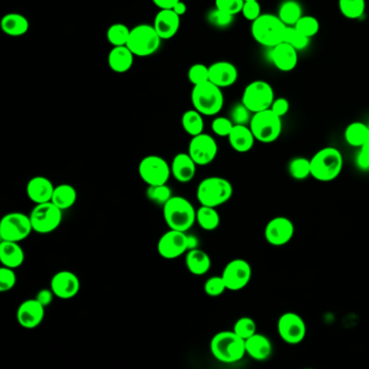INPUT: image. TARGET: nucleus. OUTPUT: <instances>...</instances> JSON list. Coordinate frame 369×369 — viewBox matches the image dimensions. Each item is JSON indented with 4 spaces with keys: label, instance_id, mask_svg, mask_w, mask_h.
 <instances>
[{
    "label": "nucleus",
    "instance_id": "obj_40",
    "mask_svg": "<svg viewBox=\"0 0 369 369\" xmlns=\"http://www.w3.org/2000/svg\"><path fill=\"white\" fill-rule=\"evenodd\" d=\"M146 196L153 203L164 206L174 195L170 186L167 184H160V186H149Z\"/></svg>",
    "mask_w": 369,
    "mask_h": 369
},
{
    "label": "nucleus",
    "instance_id": "obj_52",
    "mask_svg": "<svg viewBox=\"0 0 369 369\" xmlns=\"http://www.w3.org/2000/svg\"><path fill=\"white\" fill-rule=\"evenodd\" d=\"M54 292L52 289H41L39 290L38 294H37L36 299L40 302L45 308L50 306L51 302L54 301Z\"/></svg>",
    "mask_w": 369,
    "mask_h": 369
},
{
    "label": "nucleus",
    "instance_id": "obj_48",
    "mask_svg": "<svg viewBox=\"0 0 369 369\" xmlns=\"http://www.w3.org/2000/svg\"><path fill=\"white\" fill-rule=\"evenodd\" d=\"M233 127H234V123L227 117H217V119H213V123H211V129H213L215 135L223 137V138L229 137Z\"/></svg>",
    "mask_w": 369,
    "mask_h": 369
},
{
    "label": "nucleus",
    "instance_id": "obj_35",
    "mask_svg": "<svg viewBox=\"0 0 369 369\" xmlns=\"http://www.w3.org/2000/svg\"><path fill=\"white\" fill-rule=\"evenodd\" d=\"M182 127L184 131L191 137L203 133L204 119L203 114H200L197 110H188L182 115Z\"/></svg>",
    "mask_w": 369,
    "mask_h": 369
},
{
    "label": "nucleus",
    "instance_id": "obj_38",
    "mask_svg": "<svg viewBox=\"0 0 369 369\" xmlns=\"http://www.w3.org/2000/svg\"><path fill=\"white\" fill-rule=\"evenodd\" d=\"M288 172L296 180H304L311 176V162L304 157H296L290 160Z\"/></svg>",
    "mask_w": 369,
    "mask_h": 369
},
{
    "label": "nucleus",
    "instance_id": "obj_31",
    "mask_svg": "<svg viewBox=\"0 0 369 369\" xmlns=\"http://www.w3.org/2000/svg\"><path fill=\"white\" fill-rule=\"evenodd\" d=\"M77 200V191L70 184L63 183L54 188V195L51 202L60 209L68 210L75 205Z\"/></svg>",
    "mask_w": 369,
    "mask_h": 369
},
{
    "label": "nucleus",
    "instance_id": "obj_34",
    "mask_svg": "<svg viewBox=\"0 0 369 369\" xmlns=\"http://www.w3.org/2000/svg\"><path fill=\"white\" fill-rule=\"evenodd\" d=\"M369 135V127L361 121H355L347 126L345 131V139L347 144L353 147H361Z\"/></svg>",
    "mask_w": 369,
    "mask_h": 369
},
{
    "label": "nucleus",
    "instance_id": "obj_21",
    "mask_svg": "<svg viewBox=\"0 0 369 369\" xmlns=\"http://www.w3.org/2000/svg\"><path fill=\"white\" fill-rule=\"evenodd\" d=\"M54 184L46 176H36L31 178L27 184V197L34 204L51 202L54 192Z\"/></svg>",
    "mask_w": 369,
    "mask_h": 369
},
{
    "label": "nucleus",
    "instance_id": "obj_56",
    "mask_svg": "<svg viewBox=\"0 0 369 369\" xmlns=\"http://www.w3.org/2000/svg\"><path fill=\"white\" fill-rule=\"evenodd\" d=\"M360 153L359 154L363 155V156L366 157L369 160V135L367 137L366 141H365L364 144L360 147Z\"/></svg>",
    "mask_w": 369,
    "mask_h": 369
},
{
    "label": "nucleus",
    "instance_id": "obj_16",
    "mask_svg": "<svg viewBox=\"0 0 369 369\" xmlns=\"http://www.w3.org/2000/svg\"><path fill=\"white\" fill-rule=\"evenodd\" d=\"M188 154L197 166H207L216 160L218 155V144L215 139L207 133L192 137L188 144Z\"/></svg>",
    "mask_w": 369,
    "mask_h": 369
},
{
    "label": "nucleus",
    "instance_id": "obj_2",
    "mask_svg": "<svg viewBox=\"0 0 369 369\" xmlns=\"http://www.w3.org/2000/svg\"><path fill=\"white\" fill-rule=\"evenodd\" d=\"M311 176L321 182H331L340 176L343 170V156L338 149L324 147L311 160Z\"/></svg>",
    "mask_w": 369,
    "mask_h": 369
},
{
    "label": "nucleus",
    "instance_id": "obj_25",
    "mask_svg": "<svg viewBox=\"0 0 369 369\" xmlns=\"http://www.w3.org/2000/svg\"><path fill=\"white\" fill-rule=\"evenodd\" d=\"M227 138L232 149L239 153L249 152L256 141L250 127L247 125H234Z\"/></svg>",
    "mask_w": 369,
    "mask_h": 369
},
{
    "label": "nucleus",
    "instance_id": "obj_24",
    "mask_svg": "<svg viewBox=\"0 0 369 369\" xmlns=\"http://www.w3.org/2000/svg\"><path fill=\"white\" fill-rule=\"evenodd\" d=\"M172 174L180 183H188L196 174L197 164L188 153H179L172 160Z\"/></svg>",
    "mask_w": 369,
    "mask_h": 369
},
{
    "label": "nucleus",
    "instance_id": "obj_29",
    "mask_svg": "<svg viewBox=\"0 0 369 369\" xmlns=\"http://www.w3.org/2000/svg\"><path fill=\"white\" fill-rule=\"evenodd\" d=\"M133 58H135V54L131 52L128 47L117 46L113 47V49L110 51L107 62H109L110 68L113 72L121 74V73L128 72L133 68Z\"/></svg>",
    "mask_w": 369,
    "mask_h": 369
},
{
    "label": "nucleus",
    "instance_id": "obj_27",
    "mask_svg": "<svg viewBox=\"0 0 369 369\" xmlns=\"http://www.w3.org/2000/svg\"><path fill=\"white\" fill-rule=\"evenodd\" d=\"M25 260L24 251L17 241H1L0 243V262L3 266L17 269Z\"/></svg>",
    "mask_w": 369,
    "mask_h": 369
},
{
    "label": "nucleus",
    "instance_id": "obj_41",
    "mask_svg": "<svg viewBox=\"0 0 369 369\" xmlns=\"http://www.w3.org/2000/svg\"><path fill=\"white\" fill-rule=\"evenodd\" d=\"M294 27L300 33L311 38V37L317 35L319 31V20L316 19L315 17H312V15H302L301 19L298 21Z\"/></svg>",
    "mask_w": 369,
    "mask_h": 369
},
{
    "label": "nucleus",
    "instance_id": "obj_44",
    "mask_svg": "<svg viewBox=\"0 0 369 369\" xmlns=\"http://www.w3.org/2000/svg\"><path fill=\"white\" fill-rule=\"evenodd\" d=\"M188 78L194 86L209 82V68L204 64H194L188 72Z\"/></svg>",
    "mask_w": 369,
    "mask_h": 369
},
{
    "label": "nucleus",
    "instance_id": "obj_13",
    "mask_svg": "<svg viewBox=\"0 0 369 369\" xmlns=\"http://www.w3.org/2000/svg\"><path fill=\"white\" fill-rule=\"evenodd\" d=\"M278 331L285 342L292 345H299L307 335V325L299 314L287 312L278 319Z\"/></svg>",
    "mask_w": 369,
    "mask_h": 369
},
{
    "label": "nucleus",
    "instance_id": "obj_53",
    "mask_svg": "<svg viewBox=\"0 0 369 369\" xmlns=\"http://www.w3.org/2000/svg\"><path fill=\"white\" fill-rule=\"evenodd\" d=\"M179 1L180 0H153L154 5L160 9H172Z\"/></svg>",
    "mask_w": 369,
    "mask_h": 369
},
{
    "label": "nucleus",
    "instance_id": "obj_7",
    "mask_svg": "<svg viewBox=\"0 0 369 369\" xmlns=\"http://www.w3.org/2000/svg\"><path fill=\"white\" fill-rule=\"evenodd\" d=\"M249 127L257 141L272 143L278 140L282 133V117L276 115L271 109L258 112L253 114Z\"/></svg>",
    "mask_w": 369,
    "mask_h": 369
},
{
    "label": "nucleus",
    "instance_id": "obj_9",
    "mask_svg": "<svg viewBox=\"0 0 369 369\" xmlns=\"http://www.w3.org/2000/svg\"><path fill=\"white\" fill-rule=\"evenodd\" d=\"M276 100L272 86L264 80H255L245 88L241 102L251 113L271 109Z\"/></svg>",
    "mask_w": 369,
    "mask_h": 369
},
{
    "label": "nucleus",
    "instance_id": "obj_32",
    "mask_svg": "<svg viewBox=\"0 0 369 369\" xmlns=\"http://www.w3.org/2000/svg\"><path fill=\"white\" fill-rule=\"evenodd\" d=\"M221 223L217 208L202 206L196 210V223L205 231H215Z\"/></svg>",
    "mask_w": 369,
    "mask_h": 369
},
{
    "label": "nucleus",
    "instance_id": "obj_14",
    "mask_svg": "<svg viewBox=\"0 0 369 369\" xmlns=\"http://www.w3.org/2000/svg\"><path fill=\"white\" fill-rule=\"evenodd\" d=\"M188 235L186 232L170 229L162 235L157 243V251L162 258L167 260L181 257L188 251Z\"/></svg>",
    "mask_w": 369,
    "mask_h": 369
},
{
    "label": "nucleus",
    "instance_id": "obj_19",
    "mask_svg": "<svg viewBox=\"0 0 369 369\" xmlns=\"http://www.w3.org/2000/svg\"><path fill=\"white\" fill-rule=\"evenodd\" d=\"M45 319V307L38 300H25L17 311V321L25 329H35Z\"/></svg>",
    "mask_w": 369,
    "mask_h": 369
},
{
    "label": "nucleus",
    "instance_id": "obj_30",
    "mask_svg": "<svg viewBox=\"0 0 369 369\" xmlns=\"http://www.w3.org/2000/svg\"><path fill=\"white\" fill-rule=\"evenodd\" d=\"M0 27L3 33L9 36H22L29 31V20L19 13H8L0 21Z\"/></svg>",
    "mask_w": 369,
    "mask_h": 369
},
{
    "label": "nucleus",
    "instance_id": "obj_50",
    "mask_svg": "<svg viewBox=\"0 0 369 369\" xmlns=\"http://www.w3.org/2000/svg\"><path fill=\"white\" fill-rule=\"evenodd\" d=\"M241 13L245 19L254 22L261 15V6L259 0H246L243 6Z\"/></svg>",
    "mask_w": 369,
    "mask_h": 369
},
{
    "label": "nucleus",
    "instance_id": "obj_26",
    "mask_svg": "<svg viewBox=\"0 0 369 369\" xmlns=\"http://www.w3.org/2000/svg\"><path fill=\"white\" fill-rule=\"evenodd\" d=\"M246 354L256 361H266L272 355L273 345L270 339L262 333H255L245 340Z\"/></svg>",
    "mask_w": 369,
    "mask_h": 369
},
{
    "label": "nucleus",
    "instance_id": "obj_43",
    "mask_svg": "<svg viewBox=\"0 0 369 369\" xmlns=\"http://www.w3.org/2000/svg\"><path fill=\"white\" fill-rule=\"evenodd\" d=\"M225 290H227V288L223 276H213L208 278L204 285V292L209 297H219L225 294Z\"/></svg>",
    "mask_w": 369,
    "mask_h": 369
},
{
    "label": "nucleus",
    "instance_id": "obj_33",
    "mask_svg": "<svg viewBox=\"0 0 369 369\" xmlns=\"http://www.w3.org/2000/svg\"><path fill=\"white\" fill-rule=\"evenodd\" d=\"M302 15L301 5L296 0H286L278 9V17L286 27H294Z\"/></svg>",
    "mask_w": 369,
    "mask_h": 369
},
{
    "label": "nucleus",
    "instance_id": "obj_10",
    "mask_svg": "<svg viewBox=\"0 0 369 369\" xmlns=\"http://www.w3.org/2000/svg\"><path fill=\"white\" fill-rule=\"evenodd\" d=\"M62 211L52 202L35 205L29 215L34 232L38 234H49L56 231L62 223Z\"/></svg>",
    "mask_w": 369,
    "mask_h": 369
},
{
    "label": "nucleus",
    "instance_id": "obj_45",
    "mask_svg": "<svg viewBox=\"0 0 369 369\" xmlns=\"http://www.w3.org/2000/svg\"><path fill=\"white\" fill-rule=\"evenodd\" d=\"M250 114L251 112L241 102V103L235 104L234 107H232L229 119L234 125H247L250 123L251 117H253Z\"/></svg>",
    "mask_w": 369,
    "mask_h": 369
},
{
    "label": "nucleus",
    "instance_id": "obj_39",
    "mask_svg": "<svg viewBox=\"0 0 369 369\" xmlns=\"http://www.w3.org/2000/svg\"><path fill=\"white\" fill-rule=\"evenodd\" d=\"M284 41L298 51L304 50V49L308 48L310 44L309 37L300 33L294 27H286Z\"/></svg>",
    "mask_w": 369,
    "mask_h": 369
},
{
    "label": "nucleus",
    "instance_id": "obj_22",
    "mask_svg": "<svg viewBox=\"0 0 369 369\" xmlns=\"http://www.w3.org/2000/svg\"><path fill=\"white\" fill-rule=\"evenodd\" d=\"M271 58H272L273 64L280 72H292L297 66L298 60H299L298 50L285 41L272 48Z\"/></svg>",
    "mask_w": 369,
    "mask_h": 369
},
{
    "label": "nucleus",
    "instance_id": "obj_23",
    "mask_svg": "<svg viewBox=\"0 0 369 369\" xmlns=\"http://www.w3.org/2000/svg\"><path fill=\"white\" fill-rule=\"evenodd\" d=\"M154 27L160 38L172 39L180 27V15L172 9H160L154 20Z\"/></svg>",
    "mask_w": 369,
    "mask_h": 369
},
{
    "label": "nucleus",
    "instance_id": "obj_11",
    "mask_svg": "<svg viewBox=\"0 0 369 369\" xmlns=\"http://www.w3.org/2000/svg\"><path fill=\"white\" fill-rule=\"evenodd\" d=\"M139 176L147 186H160L170 181L172 166L163 157L157 155L145 156L139 164Z\"/></svg>",
    "mask_w": 369,
    "mask_h": 369
},
{
    "label": "nucleus",
    "instance_id": "obj_4",
    "mask_svg": "<svg viewBox=\"0 0 369 369\" xmlns=\"http://www.w3.org/2000/svg\"><path fill=\"white\" fill-rule=\"evenodd\" d=\"M163 213L166 225L172 229L186 232L196 223V209L182 196H172L164 206Z\"/></svg>",
    "mask_w": 369,
    "mask_h": 369
},
{
    "label": "nucleus",
    "instance_id": "obj_49",
    "mask_svg": "<svg viewBox=\"0 0 369 369\" xmlns=\"http://www.w3.org/2000/svg\"><path fill=\"white\" fill-rule=\"evenodd\" d=\"M208 20L211 24L217 27H227L233 22V15L223 13L221 10L216 8L213 11L208 15Z\"/></svg>",
    "mask_w": 369,
    "mask_h": 369
},
{
    "label": "nucleus",
    "instance_id": "obj_18",
    "mask_svg": "<svg viewBox=\"0 0 369 369\" xmlns=\"http://www.w3.org/2000/svg\"><path fill=\"white\" fill-rule=\"evenodd\" d=\"M50 288L57 298L63 300L76 297L80 290V280L75 273L60 271L51 278Z\"/></svg>",
    "mask_w": 369,
    "mask_h": 369
},
{
    "label": "nucleus",
    "instance_id": "obj_3",
    "mask_svg": "<svg viewBox=\"0 0 369 369\" xmlns=\"http://www.w3.org/2000/svg\"><path fill=\"white\" fill-rule=\"evenodd\" d=\"M233 196V186L223 176H208L198 184L196 197L198 203L208 207L225 205Z\"/></svg>",
    "mask_w": 369,
    "mask_h": 369
},
{
    "label": "nucleus",
    "instance_id": "obj_57",
    "mask_svg": "<svg viewBox=\"0 0 369 369\" xmlns=\"http://www.w3.org/2000/svg\"><path fill=\"white\" fill-rule=\"evenodd\" d=\"M245 1H246V0H245Z\"/></svg>",
    "mask_w": 369,
    "mask_h": 369
},
{
    "label": "nucleus",
    "instance_id": "obj_42",
    "mask_svg": "<svg viewBox=\"0 0 369 369\" xmlns=\"http://www.w3.org/2000/svg\"><path fill=\"white\" fill-rule=\"evenodd\" d=\"M233 331L241 337V338L246 339L250 338L251 336H254L257 333V324L254 319L248 316H244L241 319H237L236 323L234 324V329Z\"/></svg>",
    "mask_w": 369,
    "mask_h": 369
},
{
    "label": "nucleus",
    "instance_id": "obj_28",
    "mask_svg": "<svg viewBox=\"0 0 369 369\" xmlns=\"http://www.w3.org/2000/svg\"><path fill=\"white\" fill-rule=\"evenodd\" d=\"M186 266L188 272L193 276H205L211 268V259L209 255L202 249H191L186 253Z\"/></svg>",
    "mask_w": 369,
    "mask_h": 369
},
{
    "label": "nucleus",
    "instance_id": "obj_55",
    "mask_svg": "<svg viewBox=\"0 0 369 369\" xmlns=\"http://www.w3.org/2000/svg\"><path fill=\"white\" fill-rule=\"evenodd\" d=\"M188 250H191V249H195L198 248V245H199V241H198V239L196 236H194V235H188Z\"/></svg>",
    "mask_w": 369,
    "mask_h": 369
},
{
    "label": "nucleus",
    "instance_id": "obj_37",
    "mask_svg": "<svg viewBox=\"0 0 369 369\" xmlns=\"http://www.w3.org/2000/svg\"><path fill=\"white\" fill-rule=\"evenodd\" d=\"M130 31L131 29H129L128 27H126L125 24L116 23L107 29V39L114 47L127 46L129 36H130Z\"/></svg>",
    "mask_w": 369,
    "mask_h": 369
},
{
    "label": "nucleus",
    "instance_id": "obj_51",
    "mask_svg": "<svg viewBox=\"0 0 369 369\" xmlns=\"http://www.w3.org/2000/svg\"><path fill=\"white\" fill-rule=\"evenodd\" d=\"M271 110H272L276 115L280 116V117H284V116L289 112V101H288L287 99H285V98H278V99H276L274 100V102H273Z\"/></svg>",
    "mask_w": 369,
    "mask_h": 369
},
{
    "label": "nucleus",
    "instance_id": "obj_12",
    "mask_svg": "<svg viewBox=\"0 0 369 369\" xmlns=\"http://www.w3.org/2000/svg\"><path fill=\"white\" fill-rule=\"evenodd\" d=\"M33 229L31 218L23 213H9L0 221V239L8 241H24Z\"/></svg>",
    "mask_w": 369,
    "mask_h": 369
},
{
    "label": "nucleus",
    "instance_id": "obj_15",
    "mask_svg": "<svg viewBox=\"0 0 369 369\" xmlns=\"http://www.w3.org/2000/svg\"><path fill=\"white\" fill-rule=\"evenodd\" d=\"M253 276L250 264L244 259H234L229 261L223 269V278L227 290L239 292L244 289L249 284Z\"/></svg>",
    "mask_w": 369,
    "mask_h": 369
},
{
    "label": "nucleus",
    "instance_id": "obj_17",
    "mask_svg": "<svg viewBox=\"0 0 369 369\" xmlns=\"http://www.w3.org/2000/svg\"><path fill=\"white\" fill-rule=\"evenodd\" d=\"M294 234V225L286 217L273 218L264 229V237L273 246H284L292 241Z\"/></svg>",
    "mask_w": 369,
    "mask_h": 369
},
{
    "label": "nucleus",
    "instance_id": "obj_47",
    "mask_svg": "<svg viewBox=\"0 0 369 369\" xmlns=\"http://www.w3.org/2000/svg\"><path fill=\"white\" fill-rule=\"evenodd\" d=\"M244 3L245 0H216V8L234 17L241 13Z\"/></svg>",
    "mask_w": 369,
    "mask_h": 369
},
{
    "label": "nucleus",
    "instance_id": "obj_1",
    "mask_svg": "<svg viewBox=\"0 0 369 369\" xmlns=\"http://www.w3.org/2000/svg\"><path fill=\"white\" fill-rule=\"evenodd\" d=\"M210 351L216 360L225 364H233L246 354L245 340L234 331H220L210 341Z\"/></svg>",
    "mask_w": 369,
    "mask_h": 369
},
{
    "label": "nucleus",
    "instance_id": "obj_46",
    "mask_svg": "<svg viewBox=\"0 0 369 369\" xmlns=\"http://www.w3.org/2000/svg\"><path fill=\"white\" fill-rule=\"evenodd\" d=\"M17 284L15 269L1 266L0 269V292H7L13 289Z\"/></svg>",
    "mask_w": 369,
    "mask_h": 369
},
{
    "label": "nucleus",
    "instance_id": "obj_20",
    "mask_svg": "<svg viewBox=\"0 0 369 369\" xmlns=\"http://www.w3.org/2000/svg\"><path fill=\"white\" fill-rule=\"evenodd\" d=\"M239 78V70L227 61H219L209 66V82L220 88L234 85Z\"/></svg>",
    "mask_w": 369,
    "mask_h": 369
},
{
    "label": "nucleus",
    "instance_id": "obj_8",
    "mask_svg": "<svg viewBox=\"0 0 369 369\" xmlns=\"http://www.w3.org/2000/svg\"><path fill=\"white\" fill-rule=\"evenodd\" d=\"M163 39L154 25L140 24L131 29L127 47L135 56H152L160 47Z\"/></svg>",
    "mask_w": 369,
    "mask_h": 369
},
{
    "label": "nucleus",
    "instance_id": "obj_36",
    "mask_svg": "<svg viewBox=\"0 0 369 369\" xmlns=\"http://www.w3.org/2000/svg\"><path fill=\"white\" fill-rule=\"evenodd\" d=\"M338 5L340 13L347 19H360L366 10V0H338Z\"/></svg>",
    "mask_w": 369,
    "mask_h": 369
},
{
    "label": "nucleus",
    "instance_id": "obj_5",
    "mask_svg": "<svg viewBox=\"0 0 369 369\" xmlns=\"http://www.w3.org/2000/svg\"><path fill=\"white\" fill-rule=\"evenodd\" d=\"M286 25L278 15H261L251 25V35L261 46L274 48L284 41Z\"/></svg>",
    "mask_w": 369,
    "mask_h": 369
},
{
    "label": "nucleus",
    "instance_id": "obj_6",
    "mask_svg": "<svg viewBox=\"0 0 369 369\" xmlns=\"http://www.w3.org/2000/svg\"><path fill=\"white\" fill-rule=\"evenodd\" d=\"M194 109L206 116H215L223 110L225 104L221 88L211 82L194 86L191 93Z\"/></svg>",
    "mask_w": 369,
    "mask_h": 369
},
{
    "label": "nucleus",
    "instance_id": "obj_54",
    "mask_svg": "<svg viewBox=\"0 0 369 369\" xmlns=\"http://www.w3.org/2000/svg\"><path fill=\"white\" fill-rule=\"evenodd\" d=\"M172 10H174V13H176V15H180V17H181V15H186V10L188 9H186V3H184L182 0H180L178 3H176V5H174V7L172 8Z\"/></svg>",
    "mask_w": 369,
    "mask_h": 369
}]
</instances>
